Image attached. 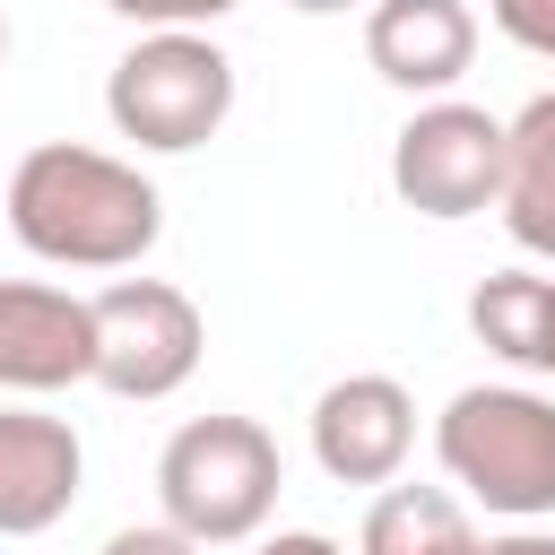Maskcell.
Listing matches in <instances>:
<instances>
[{"label": "cell", "mask_w": 555, "mask_h": 555, "mask_svg": "<svg viewBox=\"0 0 555 555\" xmlns=\"http://www.w3.org/2000/svg\"><path fill=\"white\" fill-rule=\"evenodd\" d=\"M477 555H555V529H538V520H520V529H503V538H486Z\"/></svg>", "instance_id": "obj_17"}, {"label": "cell", "mask_w": 555, "mask_h": 555, "mask_svg": "<svg viewBox=\"0 0 555 555\" xmlns=\"http://www.w3.org/2000/svg\"><path fill=\"white\" fill-rule=\"evenodd\" d=\"M468 330H477L503 364L555 382V278H546V269H494V278L468 295Z\"/></svg>", "instance_id": "obj_12"}, {"label": "cell", "mask_w": 555, "mask_h": 555, "mask_svg": "<svg viewBox=\"0 0 555 555\" xmlns=\"http://www.w3.org/2000/svg\"><path fill=\"white\" fill-rule=\"evenodd\" d=\"M260 555H347V546L321 529H278V538H260Z\"/></svg>", "instance_id": "obj_18"}, {"label": "cell", "mask_w": 555, "mask_h": 555, "mask_svg": "<svg viewBox=\"0 0 555 555\" xmlns=\"http://www.w3.org/2000/svg\"><path fill=\"white\" fill-rule=\"evenodd\" d=\"M9 234L52 269H139L165 234V191L130 156L43 139L9 173Z\"/></svg>", "instance_id": "obj_1"}, {"label": "cell", "mask_w": 555, "mask_h": 555, "mask_svg": "<svg viewBox=\"0 0 555 555\" xmlns=\"http://www.w3.org/2000/svg\"><path fill=\"white\" fill-rule=\"evenodd\" d=\"M95 304V390L147 408V399H173L199 356H208V321L182 286L165 278H113L87 295Z\"/></svg>", "instance_id": "obj_6"}, {"label": "cell", "mask_w": 555, "mask_h": 555, "mask_svg": "<svg viewBox=\"0 0 555 555\" xmlns=\"http://www.w3.org/2000/svg\"><path fill=\"white\" fill-rule=\"evenodd\" d=\"M486 17L520 43V52H538V61H555V0H486Z\"/></svg>", "instance_id": "obj_15"}, {"label": "cell", "mask_w": 555, "mask_h": 555, "mask_svg": "<svg viewBox=\"0 0 555 555\" xmlns=\"http://www.w3.org/2000/svg\"><path fill=\"white\" fill-rule=\"evenodd\" d=\"M503 165H512V121H494L486 104H460V95L416 104L390 139V191H399V208H416L434 225L503 208Z\"/></svg>", "instance_id": "obj_5"}, {"label": "cell", "mask_w": 555, "mask_h": 555, "mask_svg": "<svg viewBox=\"0 0 555 555\" xmlns=\"http://www.w3.org/2000/svg\"><path fill=\"white\" fill-rule=\"evenodd\" d=\"M477 546L486 538L451 486H382L356 529V555H477Z\"/></svg>", "instance_id": "obj_13"}, {"label": "cell", "mask_w": 555, "mask_h": 555, "mask_svg": "<svg viewBox=\"0 0 555 555\" xmlns=\"http://www.w3.org/2000/svg\"><path fill=\"white\" fill-rule=\"evenodd\" d=\"M104 555H208V546H191L173 520H139V529H113Z\"/></svg>", "instance_id": "obj_16"}, {"label": "cell", "mask_w": 555, "mask_h": 555, "mask_svg": "<svg viewBox=\"0 0 555 555\" xmlns=\"http://www.w3.org/2000/svg\"><path fill=\"white\" fill-rule=\"evenodd\" d=\"M503 234L555 269V87L512 113V165H503Z\"/></svg>", "instance_id": "obj_11"}, {"label": "cell", "mask_w": 555, "mask_h": 555, "mask_svg": "<svg viewBox=\"0 0 555 555\" xmlns=\"http://www.w3.org/2000/svg\"><path fill=\"white\" fill-rule=\"evenodd\" d=\"M113 17H130V26H147V35H208L217 17H234L243 0H104Z\"/></svg>", "instance_id": "obj_14"}, {"label": "cell", "mask_w": 555, "mask_h": 555, "mask_svg": "<svg viewBox=\"0 0 555 555\" xmlns=\"http://www.w3.org/2000/svg\"><path fill=\"white\" fill-rule=\"evenodd\" d=\"M87 486V442L69 416L43 408H0V538H43L78 512Z\"/></svg>", "instance_id": "obj_9"}, {"label": "cell", "mask_w": 555, "mask_h": 555, "mask_svg": "<svg viewBox=\"0 0 555 555\" xmlns=\"http://www.w3.org/2000/svg\"><path fill=\"white\" fill-rule=\"evenodd\" d=\"M286 486L278 434L260 416H191L156 451V503L191 546H243L269 529Z\"/></svg>", "instance_id": "obj_3"}, {"label": "cell", "mask_w": 555, "mask_h": 555, "mask_svg": "<svg viewBox=\"0 0 555 555\" xmlns=\"http://www.w3.org/2000/svg\"><path fill=\"white\" fill-rule=\"evenodd\" d=\"M95 382V304L43 278H0V390H78Z\"/></svg>", "instance_id": "obj_8"}, {"label": "cell", "mask_w": 555, "mask_h": 555, "mask_svg": "<svg viewBox=\"0 0 555 555\" xmlns=\"http://www.w3.org/2000/svg\"><path fill=\"white\" fill-rule=\"evenodd\" d=\"M364 61L399 95H451L477 61V9L468 0H373L364 9Z\"/></svg>", "instance_id": "obj_10"}, {"label": "cell", "mask_w": 555, "mask_h": 555, "mask_svg": "<svg viewBox=\"0 0 555 555\" xmlns=\"http://www.w3.org/2000/svg\"><path fill=\"white\" fill-rule=\"evenodd\" d=\"M234 113V61L208 35H139L104 78V121L147 156H191Z\"/></svg>", "instance_id": "obj_4"}, {"label": "cell", "mask_w": 555, "mask_h": 555, "mask_svg": "<svg viewBox=\"0 0 555 555\" xmlns=\"http://www.w3.org/2000/svg\"><path fill=\"white\" fill-rule=\"evenodd\" d=\"M295 17H338V9H356V0H286Z\"/></svg>", "instance_id": "obj_19"}, {"label": "cell", "mask_w": 555, "mask_h": 555, "mask_svg": "<svg viewBox=\"0 0 555 555\" xmlns=\"http://www.w3.org/2000/svg\"><path fill=\"white\" fill-rule=\"evenodd\" d=\"M0 61H9V17H0Z\"/></svg>", "instance_id": "obj_20"}, {"label": "cell", "mask_w": 555, "mask_h": 555, "mask_svg": "<svg viewBox=\"0 0 555 555\" xmlns=\"http://www.w3.org/2000/svg\"><path fill=\"white\" fill-rule=\"evenodd\" d=\"M416 451V399L399 373H347L312 399V460L330 486H399Z\"/></svg>", "instance_id": "obj_7"}, {"label": "cell", "mask_w": 555, "mask_h": 555, "mask_svg": "<svg viewBox=\"0 0 555 555\" xmlns=\"http://www.w3.org/2000/svg\"><path fill=\"white\" fill-rule=\"evenodd\" d=\"M434 460L468 503L503 512L512 529L546 520L555 512V399L529 382H468L434 416Z\"/></svg>", "instance_id": "obj_2"}]
</instances>
